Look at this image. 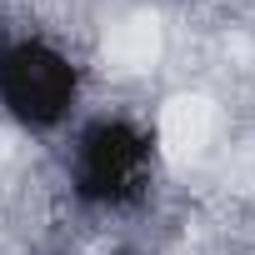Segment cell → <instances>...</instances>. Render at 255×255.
Segmentation results:
<instances>
[{"label": "cell", "instance_id": "6da1fadb", "mask_svg": "<svg viewBox=\"0 0 255 255\" xmlns=\"http://www.w3.org/2000/svg\"><path fill=\"white\" fill-rule=\"evenodd\" d=\"M75 100H80V65L60 45L40 35L0 45V105H5V115H15L30 130H50V125L70 120Z\"/></svg>", "mask_w": 255, "mask_h": 255}, {"label": "cell", "instance_id": "7a4b0ae2", "mask_svg": "<svg viewBox=\"0 0 255 255\" xmlns=\"http://www.w3.org/2000/svg\"><path fill=\"white\" fill-rule=\"evenodd\" d=\"M150 180V135L130 120H95L75 145L70 185L85 205H125Z\"/></svg>", "mask_w": 255, "mask_h": 255}]
</instances>
